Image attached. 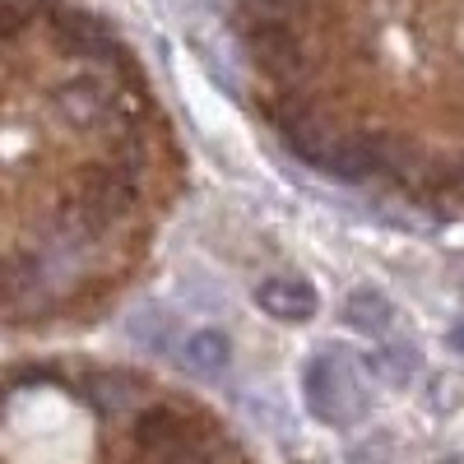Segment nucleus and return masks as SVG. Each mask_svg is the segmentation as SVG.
<instances>
[{
	"label": "nucleus",
	"instance_id": "f257e3e1",
	"mask_svg": "<svg viewBox=\"0 0 464 464\" xmlns=\"http://www.w3.org/2000/svg\"><path fill=\"white\" fill-rule=\"evenodd\" d=\"M181 190V140L126 37L70 0H0V330L121 302Z\"/></svg>",
	"mask_w": 464,
	"mask_h": 464
},
{
	"label": "nucleus",
	"instance_id": "f03ea898",
	"mask_svg": "<svg viewBox=\"0 0 464 464\" xmlns=\"http://www.w3.org/2000/svg\"><path fill=\"white\" fill-rule=\"evenodd\" d=\"M227 33L297 163L464 218V0H227Z\"/></svg>",
	"mask_w": 464,
	"mask_h": 464
},
{
	"label": "nucleus",
	"instance_id": "7ed1b4c3",
	"mask_svg": "<svg viewBox=\"0 0 464 464\" xmlns=\"http://www.w3.org/2000/svg\"><path fill=\"white\" fill-rule=\"evenodd\" d=\"M302 395L325 428H348L367 413V391L358 385L353 367L339 362L334 353H316L302 372Z\"/></svg>",
	"mask_w": 464,
	"mask_h": 464
},
{
	"label": "nucleus",
	"instance_id": "20e7f679",
	"mask_svg": "<svg viewBox=\"0 0 464 464\" xmlns=\"http://www.w3.org/2000/svg\"><path fill=\"white\" fill-rule=\"evenodd\" d=\"M256 306L269 316V321H284V325H302V321H312L316 316V288L297 279V275H279V279H265L256 288Z\"/></svg>",
	"mask_w": 464,
	"mask_h": 464
},
{
	"label": "nucleus",
	"instance_id": "39448f33",
	"mask_svg": "<svg viewBox=\"0 0 464 464\" xmlns=\"http://www.w3.org/2000/svg\"><path fill=\"white\" fill-rule=\"evenodd\" d=\"M339 321L358 334H385L395 321V306L381 288H353L343 302H339Z\"/></svg>",
	"mask_w": 464,
	"mask_h": 464
},
{
	"label": "nucleus",
	"instance_id": "423d86ee",
	"mask_svg": "<svg viewBox=\"0 0 464 464\" xmlns=\"http://www.w3.org/2000/svg\"><path fill=\"white\" fill-rule=\"evenodd\" d=\"M181 362L196 376H218L232 362V343H227L223 330H196V334H186V343H181Z\"/></svg>",
	"mask_w": 464,
	"mask_h": 464
},
{
	"label": "nucleus",
	"instance_id": "0eeeda50",
	"mask_svg": "<svg viewBox=\"0 0 464 464\" xmlns=\"http://www.w3.org/2000/svg\"><path fill=\"white\" fill-rule=\"evenodd\" d=\"M372 367L391 381V385H404L409 381V372H413V353L404 343H391V348H376V358H372Z\"/></svg>",
	"mask_w": 464,
	"mask_h": 464
},
{
	"label": "nucleus",
	"instance_id": "6e6552de",
	"mask_svg": "<svg viewBox=\"0 0 464 464\" xmlns=\"http://www.w3.org/2000/svg\"><path fill=\"white\" fill-rule=\"evenodd\" d=\"M450 348H459V353H464V325H459V330L450 334Z\"/></svg>",
	"mask_w": 464,
	"mask_h": 464
},
{
	"label": "nucleus",
	"instance_id": "1a4fd4ad",
	"mask_svg": "<svg viewBox=\"0 0 464 464\" xmlns=\"http://www.w3.org/2000/svg\"><path fill=\"white\" fill-rule=\"evenodd\" d=\"M437 464H464V455H455V459H437Z\"/></svg>",
	"mask_w": 464,
	"mask_h": 464
}]
</instances>
